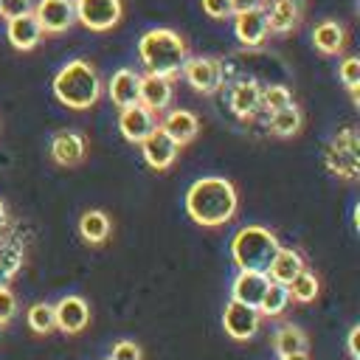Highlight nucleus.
Masks as SVG:
<instances>
[{
    "instance_id": "obj_1",
    "label": "nucleus",
    "mask_w": 360,
    "mask_h": 360,
    "mask_svg": "<svg viewBox=\"0 0 360 360\" xmlns=\"http://www.w3.org/2000/svg\"><path fill=\"white\" fill-rule=\"evenodd\" d=\"M236 188L225 177H200L186 191V211L202 228H219L236 214Z\"/></svg>"
},
{
    "instance_id": "obj_2",
    "label": "nucleus",
    "mask_w": 360,
    "mask_h": 360,
    "mask_svg": "<svg viewBox=\"0 0 360 360\" xmlns=\"http://www.w3.org/2000/svg\"><path fill=\"white\" fill-rule=\"evenodd\" d=\"M138 56L146 68V73L158 76H177L188 59V48L183 37L172 28H152L138 39Z\"/></svg>"
},
{
    "instance_id": "obj_3",
    "label": "nucleus",
    "mask_w": 360,
    "mask_h": 360,
    "mask_svg": "<svg viewBox=\"0 0 360 360\" xmlns=\"http://www.w3.org/2000/svg\"><path fill=\"white\" fill-rule=\"evenodd\" d=\"M53 96L70 110H87L101 98L98 70L87 59H70L53 76Z\"/></svg>"
},
{
    "instance_id": "obj_4",
    "label": "nucleus",
    "mask_w": 360,
    "mask_h": 360,
    "mask_svg": "<svg viewBox=\"0 0 360 360\" xmlns=\"http://www.w3.org/2000/svg\"><path fill=\"white\" fill-rule=\"evenodd\" d=\"M278 239L273 231L262 228V225H248L242 231H236V236L231 239V259L239 270H267V264L273 262V256L278 253Z\"/></svg>"
},
{
    "instance_id": "obj_5",
    "label": "nucleus",
    "mask_w": 360,
    "mask_h": 360,
    "mask_svg": "<svg viewBox=\"0 0 360 360\" xmlns=\"http://www.w3.org/2000/svg\"><path fill=\"white\" fill-rule=\"evenodd\" d=\"M76 22H82L90 31H110L121 22L124 6L121 0H73Z\"/></svg>"
},
{
    "instance_id": "obj_6",
    "label": "nucleus",
    "mask_w": 360,
    "mask_h": 360,
    "mask_svg": "<svg viewBox=\"0 0 360 360\" xmlns=\"http://www.w3.org/2000/svg\"><path fill=\"white\" fill-rule=\"evenodd\" d=\"M326 166H329L332 174H338L343 180H354L357 177V172H360V152H357L354 129H343L332 141V146L326 152Z\"/></svg>"
},
{
    "instance_id": "obj_7",
    "label": "nucleus",
    "mask_w": 360,
    "mask_h": 360,
    "mask_svg": "<svg viewBox=\"0 0 360 360\" xmlns=\"http://www.w3.org/2000/svg\"><path fill=\"white\" fill-rule=\"evenodd\" d=\"M180 73H183V79L197 93H205V96L217 93L219 84H222V65L217 59H211V56H191V59H186Z\"/></svg>"
},
{
    "instance_id": "obj_8",
    "label": "nucleus",
    "mask_w": 360,
    "mask_h": 360,
    "mask_svg": "<svg viewBox=\"0 0 360 360\" xmlns=\"http://www.w3.org/2000/svg\"><path fill=\"white\" fill-rule=\"evenodd\" d=\"M31 14L39 22L42 34H62L76 22L73 0H39L31 8Z\"/></svg>"
},
{
    "instance_id": "obj_9",
    "label": "nucleus",
    "mask_w": 360,
    "mask_h": 360,
    "mask_svg": "<svg viewBox=\"0 0 360 360\" xmlns=\"http://www.w3.org/2000/svg\"><path fill=\"white\" fill-rule=\"evenodd\" d=\"M259 321H262V312L256 307L239 304L233 298L228 301V307L222 312V326L233 340H250L259 332Z\"/></svg>"
},
{
    "instance_id": "obj_10",
    "label": "nucleus",
    "mask_w": 360,
    "mask_h": 360,
    "mask_svg": "<svg viewBox=\"0 0 360 360\" xmlns=\"http://www.w3.org/2000/svg\"><path fill=\"white\" fill-rule=\"evenodd\" d=\"M141 152H143V160H146L149 169L163 172V169H169V166L177 160L180 146H177L160 127H155V129L141 141Z\"/></svg>"
},
{
    "instance_id": "obj_11",
    "label": "nucleus",
    "mask_w": 360,
    "mask_h": 360,
    "mask_svg": "<svg viewBox=\"0 0 360 360\" xmlns=\"http://www.w3.org/2000/svg\"><path fill=\"white\" fill-rule=\"evenodd\" d=\"M172 96H174V87L169 76H158V73L141 76L138 104H143L149 112H166L172 107Z\"/></svg>"
},
{
    "instance_id": "obj_12",
    "label": "nucleus",
    "mask_w": 360,
    "mask_h": 360,
    "mask_svg": "<svg viewBox=\"0 0 360 360\" xmlns=\"http://www.w3.org/2000/svg\"><path fill=\"white\" fill-rule=\"evenodd\" d=\"M155 127H158V118H155V112H149L143 104L124 107L121 115H118V132H121L124 141H129V143H141Z\"/></svg>"
},
{
    "instance_id": "obj_13",
    "label": "nucleus",
    "mask_w": 360,
    "mask_h": 360,
    "mask_svg": "<svg viewBox=\"0 0 360 360\" xmlns=\"http://www.w3.org/2000/svg\"><path fill=\"white\" fill-rule=\"evenodd\" d=\"M53 321L56 329H62L65 335H76L87 326L90 321V307L82 295H65L56 307H53Z\"/></svg>"
},
{
    "instance_id": "obj_14",
    "label": "nucleus",
    "mask_w": 360,
    "mask_h": 360,
    "mask_svg": "<svg viewBox=\"0 0 360 360\" xmlns=\"http://www.w3.org/2000/svg\"><path fill=\"white\" fill-rule=\"evenodd\" d=\"M233 34H236V39L242 45H262L267 39V34H270L264 6L233 14Z\"/></svg>"
},
{
    "instance_id": "obj_15",
    "label": "nucleus",
    "mask_w": 360,
    "mask_h": 360,
    "mask_svg": "<svg viewBox=\"0 0 360 360\" xmlns=\"http://www.w3.org/2000/svg\"><path fill=\"white\" fill-rule=\"evenodd\" d=\"M138 93H141V73H135L129 68L115 70L107 82V96L118 110L138 104Z\"/></svg>"
},
{
    "instance_id": "obj_16",
    "label": "nucleus",
    "mask_w": 360,
    "mask_h": 360,
    "mask_svg": "<svg viewBox=\"0 0 360 360\" xmlns=\"http://www.w3.org/2000/svg\"><path fill=\"white\" fill-rule=\"evenodd\" d=\"M267 284H270L267 273H262V270H239V276L231 284V298L259 309V301H262Z\"/></svg>"
},
{
    "instance_id": "obj_17",
    "label": "nucleus",
    "mask_w": 360,
    "mask_h": 360,
    "mask_svg": "<svg viewBox=\"0 0 360 360\" xmlns=\"http://www.w3.org/2000/svg\"><path fill=\"white\" fill-rule=\"evenodd\" d=\"M158 127H160L177 146L191 143V141L197 138V132H200V121H197V115L188 112V110H166V115H163V121H160Z\"/></svg>"
},
{
    "instance_id": "obj_18",
    "label": "nucleus",
    "mask_w": 360,
    "mask_h": 360,
    "mask_svg": "<svg viewBox=\"0 0 360 360\" xmlns=\"http://www.w3.org/2000/svg\"><path fill=\"white\" fill-rule=\"evenodd\" d=\"M6 37L8 42L17 48V51H34L42 39V28L39 22L34 20V14H22L17 20H8V28H6Z\"/></svg>"
},
{
    "instance_id": "obj_19",
    "label": "nucleus",
    "mask_w": 360,
    "mask_h": 360,
    "mask_svg": "<svg viewBox=\"0 0 360 360\" xmlns=\"http://www.w3.org/2000/svg\"><path fill=\"white\" fill-rule=\"evenodd\" d=\"M51 158L59 163V166H76L82 163L84 158V138L79 132H56L53 141H51Z\"/></svg>"
},
{
    "instance_id": "obj_20",
    "label": "nucleus",
    "mask_w": 360,
    "mask_h": 360,
    "mask_svg": "<svg viewBox=\"0 0 360 360\" xmlns=\"http://www.w3.org/2000/svg\"><path fill=\"white\" fill-rule=\"evenodd\" d=\"M304 270V259H301V253L298 250H292V248H278V253L273 256V262L267 264V278L270 281H276V284H290L298 273Z\"/></svg>"
},
{
    "instance_id": "obj_21",
    "label": "nucleus",
    "mask_w": 360,
    "mask_h": 360,
    "mask_svg": "<svg viewBox=\"0 0 360 360\" xmlns=\"http://www.w3.org/2000/svg\"><path fill=\"white\" fill-rule=\"evenodd\" d=\"M312 45L323 56H335V53H340L346 48V28L338 20H323L312 31Z\"/></svg>"
},
{
    "instance_id": "obj_22",
    "label": "nucleus",
    "mask_w": 360,
    "mask_h": 360,
    "mask_svg": "<svg viewBox=\"0 0 360 360\" xmlns=\"http://www.w3.org/2000/svg\"><path fill=\"white\" fill-rule=\"evenodd\" d=\"M262 107V87L256 82H239L231 90V110L236 118H253L256 110Z\"/></svg>"
},
{
    "instance_id": "obj_23",
    "label": "nucleus",
    "mask_w": 360,
    "mask_h": 360,
    "mask_svg": "<svg viewBox=\"0 0 360 360\" xmlns=\"http://www.w3.org/2000/svg\"><path fill=\"white\" fill-rule=\"evenodd\" d=\"M264 14H267V28L273 34H290L301 20V11H298L295 0H273L264 8Z\"/></svg>"
},
{
    "instance_id": "obj_24",
    "label": "nucleus",
    "mask_w": 360,
    "mask_h": 360,
    "mask_svg": "<svg viewBox=\"0 0 360 360\" xmlns=\"http://www.w3.org/2000/svg\"><path fill=\"white\" fill-rule=\"evenodd\" d=\"M110 231H112V225H110V217H107L104 211L90 208V211H84L82 219H79V233H82V239H84L87 245H101V242H107Z\"/></svg>"
},
{
    "instance_id": "obj_25",
    "label": "nucleus",
    "mask_w": 360,
    "mask_h": 360,
    "mask_svg": "<svg viewBox=\"0 0 360 360\" xmlns=\"http://www.w3.org/2000/svg\"><path fill=\"white\" fill-rule=\"evenodd\" d=\"M273 349H276L278 357L307 354V335H304L298 326L287 323V326H281V329L273 335Z\"/></svg>"
},
{
    "instance_id": "obj_26",
    "label": "nucleus",
    "mask_w": 360,
    "mask_h": 360,
    "mask_svg": "<svg viewBox=\"0 0 360 360\" xmlns=\"http://www.w3.org/2000/svg\"><path fill=\"white\" fill-rule=\"evenodd\" d=\"M301 124H304L301 110H298L295 104H290V107H281V110L270 112V124H267V127H270L278 138H292V135H298Z\"/></svg>"
},
{
    "instance_id": "obj_27",
    "label": "nucleus",
    "mask_w": 360,
    "mask_h": 360,
    "mask_svg": "<svg viewBox=\"0 0 360 360\" xmlns=\"http://www.w3.org/2000/svg\"><path fill=\"white\" fill-rule=\"evenodd\" d=\"M290 301H292L290 298V290L284 284L270 281L267 290H264V295H262V301H259V312L267 315V318H276V315H281L290 307Z\"/></svg>"
},
{
    "instance_id": "obj_28",
    "label": "nucleus",
    "mask_w": 360,
    "mask_h": 360,
    "mask_svg": "<svg viewBox=\"0 0 360 360\" xmlns=\"http://www.w3.org/2000/svg\"><path fill=\"white\" fill-rule=\"evenodd\" d=\"M287 290H290V298H292V301H298V304H309V301L318 298L321 284H318V276L309 273V270L304 267V270L287 284Z\"/></svg>"
},
{
    "instance_id": "obj_29",
    "label": "nucleus",
    "mask_w": 360,
    "mask_h": 360,
    "mask_svg": "<svg viewBox=\"0 0 360 360\" xmlns=\"http://www.w3.org/2000/svg\"><path fill=\"white\" fill-rule=\"evenodd\" d=\"M25 321H28V326H31L37 335H48V332H53V329H56V321H53V307H51V304H45V301H39V304L28 307Z\"/></svg>"
},
{
    "instance_id": "obj_30",
    "label": "nucleus",
    "mask_w": 360,
    "mask_h": 360,
    "mask_svg": "<svg viewBox=\"0 0 360 360\" xmlns=\"http://www.w3.org/2000/svg\"><path fill=\"white\" fill-rule=\"evenodd\" d=\"M262 104L267 112H276L281 107H290L292 104V93L290 87L284 84H270V87H262Z\"/></svg>"
},
{
    "instance_id": "obj_31",
    "label": "nucleus",
    "mask_w": 360,
    "mask_h": 360,
    "mask_svg": "<svg viewBox=\"0 0 360 360\" xmlns=\"http://www.w3.org/2000/svg\"><path fill=\"white\" fill-rule=\"evenodd\" d=\"M338 76L349 90H357L360 87V59L357 56H346L340 62V68H338Z\"/></svg>"
},
{
    "instance_id": "obj_32",
    "label": "nucleus",
    "mask_w": 360,
    "mask_h": 360,
    "mask_svg": "<svg viewBox=\"0 0 360 360\" xmlns=\"http://www.w3.org/2000/svg\"><path fill=\"white\" fill-rule=\"evenodd\" d=\"M31 0H0V17L8 22V20H17L22 14H31Z\"/></svg>"
},
{
    "instance_id": "obj_33",
    "label": "nucleus",
    "mask_w": 360,
    "mask_h": 360,
    "mask_svg": "<svg viewBox=\"0 0 360 360\" xmlns=\"http://www.w3.org/2000/svg\"><path fill=\"white\" fill-rule=\"evenodd\" d=\"M107 360H141V346L132 340H118Z\"/></svg>"
},
{
    "instance_id": "obj_34",
    "label": "nucleus",
    "mask_w": 360,
    "mask_h": 360,
    "mask_svg": "<svg viewBox=\"0 0 360 360\" xmlns=\"http://www.w3.org/2000/svg\"><path fill=\"white\" fill-rule=\"evenodd\" d=\"M17 312V298L8 287H0V323H8Z\"/></svg>"
},
{
    "instance_id": "obj_35",
    "label": "nucleus",
    "mask_w": 360,
    "mask_h": 360,
    "mask_svg": "<svg viewBox=\"0 0 360 360\" xmlns=\"http://www.w3.org/2000/svg\"><path fill=\"white\" fill-rule=\"evenodd\" d=\"M202 11L208 17H214V20H225V17L233 14L231 11V0H202Z\"/></svg>"
},
{
    "instance_id": "obj_36",
    "label": "nucleus",
    "mask_w": 360,
    "mask_h": 360,
    "mask_svg": "<svg viewBox=\"0 0 360 360\" xmlns=\"http://www.w3.org/2000/svg\"><path fill=\"white\" fill-rule=\"evenodd\" d=\"M262 0H231V11L239 14V11H248V8H259Z\"/></svg>"
},
{
    "instance_id": "obj_37",
    "label": "nucleus",
    "mask_w": 360,
    "mask_h": 360,
    "mask_svg": "<svg viewBox=\"0 0 360 360\" xmlns=\"http://www.w3.org/2000/svg\"><path fill=\"white\" fill-rule=\"evenodd\" d=\"M357 338H360V326H352V332H349V354H352L354 360H360V349H357Z\"/></svg>"
},
{
    "instance_id": "obj_38",
    "label": "nucleus",
    "mask_w": 360,
    "mask_h": 360,
    "mask_svg": "<svg viewBox=\"0 0 360 360\" xmlns=\"http://www.w3.org/2000/svg\"><path fill=\"white\" fill-rule=\"evenodd\" d=\"M8 278H11V273H8V270L0 264V287H8Z\"/></svg>"
},
{
    "instance_id": "obj_39",
    "label": "nucleus",
    "mask_w": 360,
    "mask_h": 360,
    "mask_svg": "<svg viewBox=\"0 0 360 360\" xmlns=\"http://www.w3.org/2000/svg\"><path fill=\"white\" fill-rule=\"evenodd\" d=\"M281 360H309L307 354H290V357H281Z\"/></svg>"
},
{
    "instance_id": "obj_40",
    "label": "nucleus",
    "mask_w": 360,
    "mask_h": 360,
    "mask_svg": "<svg viewBox=\"0 0 360 360\" xmlns=\"http://www.w3.org/2000/svg\"><path fill=\"white\" fill-rule=\"evenodd\" d=\"M3 225H6V205L0 202V228H3Z\"/></svg>"
}]
</instances>
